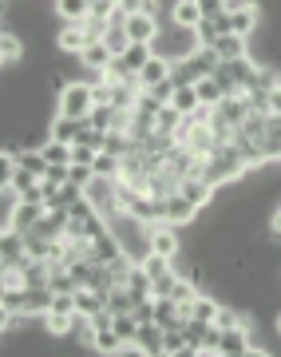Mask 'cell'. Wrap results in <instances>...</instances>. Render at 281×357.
Wrapping results in <instances>:
<instances>
[{"mask_svg":"<svg viewBox=\"0 0 281 357\" xmlns=\"http://www.w3.org/2000/svg\"><path fill=\"white\" fill-rule=\"evenodd\" d=\"M103 32H107V24H95V20L60 24V32H56V44H60V52H67V56H79V52L88 48V44L103 40Z\"/></svg>","mask_w":281,"mask_h":357,"instance_id":"6da1fadb","label":"cell"},{"mask_svg":"<svg viewBox=\"0 0 281 357\" xmlns=\"http://www.w3.org/2000/svg\"><path fill=\"white\" fill-rule=\"evenodd\" d=\"M151 48H154V56H166L170 64H179V60H186L198 48V36H194V28L170 24V32H159V40H154Z\"/></svg>","mask_w":281,"mask_h":357,"instance_id":"7a4b0ae2","label":"cell"},{"mask_svg":"<svg viewBox=\"0 0 281 357\" xmlns=\"http://www.w3.org/2000/svg\"><path fill=\"white\" fill-rule=\"evenodd\" d=\"M56 112L67 115V119H88L95 112V100H91V84L88 79H72L60 96H56Z\"/></svg>","mask_w":281,"mask_h":357,"instance_id":"3957f363","label":"cell"},{"mask_svg":"<svg viewBox=\"0 0 281 357\" xmlns=\"http://www.w3.org/2000/svg\"><path fill=\"white\" fill-rule=\"evenodd\" d=\"M250 314L242 310V321L230 326V330H222V342H218V357H246L250 354Z\"/></svg>","mask_w":281,"mask_h":357,"instance_id":"277c9868","label":"cell"},{"mask_svg":"<svg viewBox=\"0 0 281 357\" xmlns=\"http://www.w3.org/2000/svg\"><path fill=\"white\" fill-rule=\"evenodd\" d=\"M194 218H198V206L186 199V195H166L163 199V222H170V227H191Z\"/></svg>","mask_w":281,"mask_h":357,"instance_id":"5b68a950","label":"cell"},{"mask_svg":"<svg viewBox=\"0 0 281 357\" xmlns=\"http://www.w3.org/2000/svg\"><path fill=\"white\" fill-rule=\"evenodd\" d=\"M179 195H186L198 211H206V206L214 203V195H218V187L210 183V178H202V175H182L179 178Z\"/></svg>","mask_w":281,"mask_h":357,"instance_id":"8992f818","label":"cell"},{"mask_svg":"<svg viewBox=\"0 0 281 357\" xmlns=\"http://www.w3.org/2000/svg\"><path fill=\"white\" fill-rule=\"evenodd\" d=\"M127 36H131V44H154L159 40V32H163V20L159 16H151V13H135V16H127Z\"/></svg>","mask_w":281,"mask_h":357,"instance_id":"52a82bcc","label":"cell"},{"mask_svg":"<svg viewBox=\"0 0 281 357\" xmlns=\"http://www.w3.org/2000/svg\"><path fill=\"white\" fill-rule=\"evenodd\" d=\"M44 211H48L44 203H16L13 215H4V230H20V234H28V230H36V222L44 218Z\"/></svg>","mask_w":281,"mask_h":357,"instance_id":"ba28073f","label":"cell"},{"mask_svg":"<svg viewBox=\"0 0 281 357\" xmlns=\"http://www.w3.org/2000/svg\"><path fill=\"white\" fill-rule=\"evenodd\" d=\"M151 250L154 255H166V258H179L182 255L179 227H170V222H154L151 227Z\"/></svg>","mask_w":281,"mask_h":357,"instance_id":"9c48e42d","label":"cell"},{"mask_svg":"<svg viewBox=\"0 0 281 357\" xmlns=\"http://www.w3.org/2000/svg\"><path fill=\"white\" fill-rule=\"evenodd\" d=\"M218 64H222V60H218V52H214V48H194L191 56L182 60V68L191 72L194 84H198V79H206V76H214Z\"/></svg>","mask_w":281,"mask_h":357,"instance_id":"30bf717a","label":"cell"},{"mask_svg":"<svg viewBox=\"0 0 281 357\" xmlns=\"http://www.w3.org/2000/svg\"><path fill=\"white\" fill-rule=\"evenodd\" d=\"M214 52L222 64H230V60H246L250 56V36H238V32H222L214 40Z\"/></svg>","mask_w":281,"mask_h":357,"instance_id":"8fae6325","label":"cell"},{"mask_svg":"<svg viewBox=\"0 0 281 357\" xmlns=\"http://www.w3.org/2000/svg\"><path fill=\"white\" fill-rule=\"evenodd\" d=\"M83 123L88 119H67V115H51L48 123V139H60V143H79V135H83Z\"/></svg>","mask_w":281,"mask_h":357,"instance_id":"7c38bea8","label":"cell"},{"mask_svg":"<svg viewBox=\"0 0 281 357\" xmlns=\"http://www.w3.org/2000/svg\"><path fill=\"white\" fill-rule=\"evenodd\" d=\"M135 79H139L143 91L154 88V84H163V79H170V60H166V56H151V60L139 68V76Z\"/></svg>","mask_w":281,"mask_h":357,"instance_id":"4fadbf2b","label":"cell"},{"mask_svg":"<svg viewBox=\"0 0 281 357\" xmlns=\"http://www.w3.org/2000/svg\"><path fill=\"white\" fill-rule=\"evenodd\" d=\"M135 345H139V354H147V357H163V326L143 321L139 333H135Z\"/></svg>","mask_w":281,"mask_h":357,"instance_id":"5bb4252c","label":"cell"},{"mask_svg":"<svg viewBox=\"0 0 281 357\" xmlns=\"http://www.w3.org/2000/svg\"><path fill=\"white\" fill-rule=\"evenodd\" d=\"M182 310L175 298H154V326H163V330H182Z\"/></svg>","mask_w":281,"mask_h":357,"instance_id":"9a60e30c","label":"cell"},{"mask_svg":"<svg viewBox=\"0 0 281 357\" xmlns=\"http://www.w3.org/2000/svg\"><path fill=\"white\" fill-rule=\"evenodd\" d=\"M0 60H4V68H16L24 60V40H20L16 28H4V36H0Z\"/></svg>","mask_w":281,"mask_h":357,"instance_id":"2e32d148","label":"cell"},{"mask_svg":"<svg viewBox=\"0 0 281 357\" xmlns=\"http://www.w3.org/2000/svg\"><path fill=\"white\" fill-rule=\"evenodd\" d=\"M56 16L60 24H79L91 16V0H56Z\"/></svg>","mask_w":281,"mask_h":357,"instance_id":"e0dca14e","label":"cell"},{"mask_svg":"<svg viewBox=\"0 0 281 357\" xmlns=\"http://www.w3.org/2000/svg\"><path fill=\"white\" fill-rule=\"evenodd\" d=\"M170 24H179V28H198L202 24V8H198V0H179V4L170 8Z\"/></svg>","mask_w":281,"mask_h":357,"instance_id":"ac0fdd59","label":"cell"},{"mask_svg":"<svg viewBox=\"0 0 281 357\" xmlns=\"http://www.w3.org/2000/svg\"><path fill=\"white\" fill-rule=\"evenodd\" d=\"M170 107H175L179 115H194L198 107H202L198 88H194V84H179V88H175V96H170Z\"/></svg>","mask_w":281,"mask_h":357,"instance_id":"d6986e66","label":"cell"},{"mask_svg":"<svg viewBox=\"0 0 281 357\" xmlns=\"http://www.w3.org/2000/svg\"><path fill=\"white\" fill-rule=\"evenodd\" d=\"M40 155H44V159H48L51 167H72V143L44 139V143H40Z\"/></svg>","mask_w":281,"mask_h":357,"instance_id":"ffe728a7","label":"cell"},{"mask_svg":"<svg viewBox=\"0 0 281 357\" xmlns=\"http://www.w3.org/2000/svg\"><path fill=\"white\" fill-rule=\"evenodd\" d=\"M194 88H198V100H202L206 107H218V103L226 100V88H222V84H218L214 76H206V79H198V84H194Z\"/></svg>","mask_w":281,"mask_h":357,"instance_id":"44dd1931","label":"cell"},{"mask_svg":"<svg viewBox=\"0 0 281 357\" xmlns=\"http://www.w3.org/2000/svg\"><path fill=\"white\" fill-rule=\"evenodd\" d=\"M218 310H222V302H218L214 294H202V290H198V298H194V314H191V318H198V321H214V318H218Z\"/></svg>","mask_w":281,"mask_h":357,"instance_id":"7402d4cb","label":"cell"},{"mask_svg":"<svg viewBox=\"0 0 281 357\" xmlns=\"http://www.w3.org/2000/svg\"><path fill=\"white\" fill-rule=\"evenodd\" d=\"M91 349H99V354H123V337L115 330H99L91 337Z\"/></svg>","mask_w":281,"mask_h":357,"instance_id":"603a6c76","label":"cell"},{"mask_svg":"<svg viewBox=\"0 0 281 357\" xmlns=\"http://www.w3.org/2000/svg\"><path fill=\"white\" fill-rule=\"evenodd\" d=\"M111 330L123 337V342H135V333H139V318H135V310L131 314H115V326Z\"/></svg>","mask_w":281,"mask_h":357,"instance_id":"cb8c5ba5","label":"cell"},{"mask_svg":"<svg viewBox=\"0 0 281 357\" xmlns=\"http://www.w3.org/2000/svg\"><path fill=\"white\" fill-rule=\"evenodd\" d=\"M194 36H198V48H214V40L222 36V32H218L214 20H202V24L194 28Z\"/></svg>","mask_w":281,"mask_h":357,"instance_id":"d4e9b609","label":"cell"},{"mask_svg":"<svg viewBox=\"0 0 281 357\" xmlns=\"http://www.w3.org/2000/svg\"><path fill=\"white\" fill-rule=\"evenodd\" d=\"M175 88H179V84H175V79H163V84H154V88H147V96H151L154 103H170V96H175Z\"/></svg>","mask_w":281,"mask_h":357,"instance_id":"484cf974","label":"cell"},{"mask_svg":"<svg viewBox=\"0 0 281 357\" xmlns=\"http://www.w3.org/2000/svg\"><path fill=\"white\" fill-rule=\"evenodd\" d=\"M95 155H99V151H95V147H91V143H72V163H95Z\"/></svg>","mask_w":281,"mask_h":357,"instance_id":"4316f807","label":"cell"},{"mask_svg":"<svg viewBox=\"0 0 281 357\" xmlns=\"http://www.w3.org/2000/svg\"><path fill=\"white\" fill-rule=\"evenodd\" d=\"M198 8H202V20H214L226 13V0H198Z\"/></svg>","mask_w":281,"mask_h":357,"instance_id":"83f0119b","label":"cell"},{"mask_svg":"<svg viewBox=\"0 0 281 357\" xmlns=\"http://www.w3.org/2000/svg\"><path fill=\"white\" fill-rule=\"evenodd\" d=\"M44 178L56 183V187H64L67 178H72V167H48V175H44Z\"/></svg>","mask_w":281,"mask_h":357,"instance_id":"f1b7e54d","label":"cell"},{"mask_svg":"<svg viewBox=\"0 0 281 357\" xmlns=\"http://www.w3.org/2000/svg\"><path fill=\"white\" fill-rule=\"evenodd\" d=\"M147 8V0H119V13L123 16H135V13H143Z\"/></svg>","mask_w":281,"mask_h":357,"instance_id":"f546056e","label":"cell"},{"mask_svg":"<svg viewBox=\"0 0 281 357\" xmlns=\"http://www.w3.org/2000/svg\"><path fill=\"white\" fill-rule=\"evenodd\" d=\"M269 115H281V84L269 88Z\"/></svg>","mask_w":281,"mask_h":357,"instance_id":"4dcf8cb0","label":"cell"},{"mask_svg":"<svg viewBox=\"0 0 281 357\" xmlns=\"http://www.w3.org/2000/svg\"><path fill=\"white\" fill-rule=\"evenodd\" d=\"M269 230H273V234H278V238H281V206H278V211H273V218H269Z\"/></svg>","mask_w":281,"mask_h":357,"instance_id":"1f68e13d","label":"cell"},{"mask_svg":"<svg viewBox=\"0 0 281 357\" xmlns=\"http://www.w3.org/2000/svg\"><path fill=\"white\" fill-rule=\"evenodd\" d=\"M273 330H278V337H281V310H278V318H273Z\"/></svg>","mask_w":281,"mask_h":357,"instance_id":"d6a6232c","label":"cell"}]
</instances>
